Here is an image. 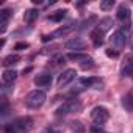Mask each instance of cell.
I'll return each mask as SVG.
<instances>
[{
    "instance_id": "4fadbf2b",
    "label": "cell",
    "mask_w": 133,
    "mask_h": 133,
    "mask_svg": "<svg viewBox=\"0 0 133 133\" xmlns=\"http://www.w3.org/2000/svg\"><path fill=\"white\" fill-rule=\"evenodd\" d=\"M16 77H17V72L13 71V69H8L2 74V82H3V85H13Z\"/></svg>"
},
{
    "instance_id": "277c9868",
    "label": "cell",
    "mask_w": 133,
    "mask_h": 133,
    "mask_svg": "<svg viewBox=\"0 0 133 133\" xmlns=\"http://www.w3.org/2000/svg\"><path fill=\"white\" fill-rule=\"evenodd\" d=\"M91 119L94 121L96 125H102L110 119V113L105 107H96L91 110Z\"/></svg>"
},
{
    "instance_id": "8992f818",
    "label": "cell",
    "mask_w": 133,
    "mask_h": 133,
    "mask_svg": "<svg viewBox=\"0 0 133 133\" xmlns=\"http://www.w3.org/2000/svg\"><path fill=\"white\" fill-rule=\"evenodd\" d=\"M16 125V128L19 130V133H27L31 130V125H33V121L30 117H19L17 121L13 122Z\"/></svg>"
},
{
    "instance_id": "6da1fadb",
    "label": "cell",
    "mask_w": 133,
    "mask_h": 133,
    "mask_svg": "<svg viewBox=\"0 0 133 133\" xmlns=\"http://www.w3.org/2000/svg\"><path fill=\"white\" fill-rule=\"evenodd\" d=\"M44 102H45V94H44V91H31V92H28L27 94V97H25V105L28 107V108H31V110H38V108H41L42 105H44Z\"/></svg>"
},
{
    "instance_id": "52a82bcc",
    "label": "cell",
    "mask_w": 133,
    "mask_h": 133,
    "mask_svg": "<svg viewBox=\"0 0 133 133\" xmlns=\"http://www.w3.org/2000/svg\"><path fill=\"white\" fill-rule=\"evenodd\" d=\"M64 47L68 49V50H77V52L80 53V50H83V49L86 47V42H85L83 39H80V38H74V39H71V41L66 42Z\"/></svg>"
},
{
    "instance_id": "ac0fdd59",
    "label": "cell",
    "mask_w": 133,
    "mask_h": 133,
    "mask_svg": "<svg viewBox=\"0 0 133 133\" xmlns=\"http://www.w3.org/2000/svg\"><path fill=\"white\" fill-rule=\"evenodd\" d=\"M111 27H113V19H111V17H105V19H102V21L99 22V25H97V28H99L102 33H107Z\"/></svg>"
},
{
    "instance_id": "9c48e42d",
    "label": "cell",
    "mask_w": 133,
    "mask_h": 133,
    "mask_svg": "<svg viewBox=\"0 0 133 133\" xmlns=\"http://www.w3.org/2000/svg\"><path fill=\"white\" fill-rule=\"evenodd\" d=\"M74 28H75V22H69V24H66V25L56 28L52 35H53V38H63V36H66V35H69Z\"/></svg>"
},
{
    "instance_id": "7c38bea8",
    "label": "cell",
    "mask_w": 133,
    "mask_h": 133,
    "mask_svg": "<svg viewBox=\"0 0 133 133\" xmlns=\"http://www.w3.org/2000/svg\"><path fill=\"white\" fill-rule=\"evenodd\" d=\"M116 16H117V19H119L121 22H128L130 17H131V10H130L128 6H125V5H121Z\"/></svg>"
},
{
    "instance_id": "ba28073f",
    "label": "cell",
    "mask_w": 133,
    "mask_h": 133,
    "mask_svg": "<svg viewBox=\"0 0 133 133\" xmlns=\"http://www.w3.org/2000/svg\"><path fill=\"white\" fill-rule=\"evenodd\" d=\"M11 16H13V10H10V8H3L2 11H0V31L2 33L6 30L8 21H10Z\"/></svg>"
},
{
    "instance_id": "5b68a950",
    "label": "cell",
    "mask_w": 133,
    "mask_h": 133,
    "mask_svg": "<svg viewBox=\"0 0 133 133\" xmlns=\"http://www.w3.org/2000/svg\"><path fill=\"white\" fill-rule=\"evenodd\" d=\"M77 77V71L75 69H68V71H64L59 77H58V80H56V85H58V88H64V86H68L74 78Z\"/></svg>"
},
{
    "instance_id": "d6986e66",
    "label": "cell",
    "mask_w": 133,
    "mask_h": 133,
    "mask_svg": "<svg viewBox=\"0 0 133 133\" xmlns=\"http://www.w3.org/2000/svg\"><path fill=\"white\" fill-rule=\"evenodd\" d=\"M66 10H59V11H55V14H50L49 16V21H53V22H59V21H63L64 19V16H66Z\"/></svg>"
},
{
    "instance_id": "83f0119b",
    "label": "cell",
    "mask_w": 133,
    "mask_h": 133,
    "mask_svg": "<svg viewBox=\"0 0 133 133\" xmlns=\"http://www.w3.org/2000/svg\"><path fill=\"white\" fill-rule=\"evenodd\" d=\"M44 133H59V131H56V130H53V128H47Z\"/></svg>"
},
{
    "instance_id": "4316f807",
    "label": "cell",
    "mask_w": 133,
    "mask_h": 133,
    "mask_svg": "<svg viewBox=\"0 0 133 133\" xmlns=\"http://www.w3.org/2000/svg\"><path fill=\"white\" fill-rule=\"evenodd\" d=\"M27 47H28V44H27V42H19V44H16V47H14V49H16V50H22V49H27Z\"/></svg>"
},
{
    "instance_id": "5bb4252c",
    "label": "cell",
    "mask_w": 133,
    "mask_h": 133,
    "mask_svg": "<svg viewBox=\"0 0 133 133\" xmlns=\"http://www.w3.org/2000/svg\"><path fill=\"white\" fill-rule=\"evenodd\" d=\"M91 41H92V44H94L96 47H100V45L103 44V33H102L99 28L92 30V31H91Z\"/></svg>"
},
{
    "instance_id": "30bf717a",
    "label": "cell",
    "mask_w": 133,
    "mask_h": 133,
    "mask_svg": "<svg viewBox=\"0 0 133 133\" xmlns=\"http://www.w3.org/2000/svg\"><path fill=\"white\" fill-rule=\"evenodd\" d=\"M121 74H122L124 77H133V58H131V56L125 58V61L122 63Z\"/></svg>"
},
{
    "instance_id": "cb8c5ba5",
    "label": "cell",
    "mask_w": 133,
    "mask_h": 133,
    "mask_svg": "<svg viewBox=\"0 0 133 133\" xmlns=\"http://www.w3.org/2000/svg\"><path fill=\"white\" fill-rule=\"evenodd\" d=\"M72 130L74 131H78V133H83V125L80 124V122H72Z\"/></svg>"
},
{
    "instance_id": "44dd1931",
    "label": "cell",
    "mask_w": 133,
    "mask_h": 133,
    "mask_svg": "<svg viewBox=\"0 0 133 133\" xmlns=\"http://www.w3.org/2000/svg\"><path fill=\"white\" fill-rule=\"evenodd\" d=\"M113 5H114V0H105V2L100 3V8L102 10H110V8H113Z\"/></svg>"
},
{
    "instance_id": "7a4b0ae2",
    "label": "cell",
    "mask_w": 133,
    "mask_h": 133,
    "mask_svg": "<svg viewBox=\"0 0 133 133\" xmlns=\"http://www.w3.org/2000/svg\"><path fill=\"white\" fill-rule=\"evenodd\" d=\"M82 108V102L78 99H71V100H66L63 105L58 107L56 110V116H68L71 113H77Z\"/></svg>"
},
{
    "instance_id": "603a6c76",
    "label": "cell",
    "mask_w": 133,
    "mask_h": 133,
    "mask_svg": "<svg viewBox=\"0 0 133 133\" xmlns=\"http://www.w3.org/2000/svg\"><path fill=\"white\" fill-rule=\"evenodd\" d=\"M5 133H19V130H17V128H16V125L11 122V124L5 125Z\"/></svg>"
},
{
    "instance_id": "3957f363",
    "label": "cell",
    "mask_w": 133,
    "mask_h": 133,
    "mask_svg": "<svg viewBox=\"0 0 133 133\" xmlns=\"http://www.w3.org/2000/svg\"><path fill=\"white\" fill-rule=\"evenodd\" d=\"M130 35H131L130 27H122V28H119L117 31H114V33H113V38H111L114 47H116V49H122V47H125V44H127Z\"/></svg>"
},
{
    "instance_id": "7402d4cb",
    "label": "cell",
    "mask_w": 133,
    "mask_h": 133,
    "mask_svg": "<svg viewBox=\"0 0 133 133\" xmlns=\"http://www.w3.org/2000/svg\"><path fill=\"white\" fill-rule=\"evenodd\" d=\"M85 86H94L96 83H97V78H82L80 80Z\"/></svg>"
},
{
    "instance_id": "9a60e30c",
    "label": "cell",
    "mask_w": 133,
    "mask_h": 133,
    "mask_svg": "<svg viewBox=\"0 0 133 133\" xmlns=\"http://www.w3.org/2000/svg\"><path fill=\"white\" fill-rule=\"evenodd\" d=\"M38 17H39V11H38V10H35V8L27 10V11H25V14H24V21H25L27 24H33Z\"/></svg>"
},
{
    "instance_id": "d4e9b609",
    "label": "cell",
    "mask_w": 133,
    "mask_h": 133,
    "mask_svg": "<svg viewBox=\"0 0 133 133\" xmlns=\"http://www.w3.org/2000/svg\"><path fill=\"white\" fill-rule=\"evenodd\" d=\"M89 131H91V133H107L100 125H92V127L89 128Z\"/></svg>"
},
{
    "instance_id": "f1b7e54d",
    "label": "cell",
    "mask_w": 133,
    "mask_h": 133,
    "mask_svg": "<svg viewBox=\"0 0 133 133\" xmlns=\"http://www.w3.org/2000/svg\"><path fill=\"white\" fill-rule=\"evenodd\" d=\"M131 50H133V45H131Z\"/></svg>"
},
{
    "instance_id": "2e32d148",
    "label": "cell",
    "mask_w": 133,
    "mask_h": 133,
    "mask_svg": "<svg viewBox=\"0 0 133 133\" xmlns=\"http://www.w3.org/2000/svg\"><path fill=\"white\" fill-rule=\"evenodd\" d=\"M122 107L127 111H133V91H128L124 97H122Z\"/></svg>"
},
{
    "instance_id": "8fae6325",
    "label": "cell",
    "mask_w": 133,
    "mask_h": 133,
    "mask_svg": "<svg viewBox=\"0 0 133 133\" xmlns=\"http://www.w3.org/2000/svg\"><path fill=\"white\" fill-rule=\"evenodd\" d=\"M35 85L39 88H49L52 85V75L50 74H41L35 77Z\"/></svg>"
},
{
    "instance_id": "e0dca14e",
    "label": "cell",
    "mask_w": 133,
    "mask_h": 133,
    "mask_svg": "<svg viewBox=\"0 0 133 133\" xmlns=\"http://www.w3.org/2000/svg\"><path fill=\"white\" fill-rule=\"evenodd\" d=\"M19 61H21V56H19L17 53H11V55H8V56H5V58H3L2 64L5 66V68H10V66L17 64Z\"/></svg>"
},
{
    "instance_id": "484cf974",
    "label": "cell",
    "mask_w": 133,
    "mask_h": 133,
    "mask_svg": "<svg viewBox=\"0 0 133 133\" xmlns=\"http://www.w3.org/2000/svg\"><path fill=\"white\" fill-rule=\"evenodd\" d=\"M107 55H108L110 58H116V56H117L119 53H117L116 50H113V49H108V50H107Z\"/></svg>"
},
{
    "instance_id": "ffe728a7",
    "label": "cell",
    "mask_w": 133,
    "mask_h": 133,
    "mask_svg": "<svg viewBox=\"0 0 133 133\" xmlns=\"http://www.w3.org/2000/svg\"><path fill=\"white\" fill-rule=\"evenodd\" d=\"M96 21H97V17H96V16H91V17H88L86 21H83V22L80 24V27H78V28H80V30H86V28H89Z\"/></svg>"
}]
</instances>
